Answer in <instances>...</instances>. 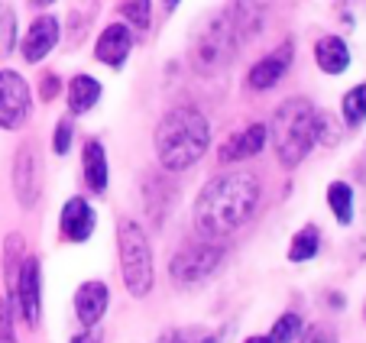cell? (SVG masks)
<instances>
[{"mask_svg":"<svg viewBox=\"0 0 366 343\" xmlns=\"http://www.w3.org/2000/svg\"><path fill=\"white\" fill-rule=\"evenodd\" d=\"M259 201H263V185L253 172H224L201 188L194 201V230L204 240H221L253 217Z\"/></svg>","mask_w":366,"mask_h":343,"instance_id":"cell-1","label":"cell"},{"mask_svg":"<svg viewBox=\"0 0 366 343\" xmlns=\"http://www.w3.org/2000/svg\"><path fill=\"white\" fill-rule=\"evenodd\" d=\"M152 146H156V159H159L162 169L185 172L194 162H201V156L211 146V124L198 107L182 104V107H172L156 124Z\"/></svg>","mask_w":366,"mask_h":343,"instance_id":"cell-2","label":"cell"},{"mask_svg":"<svg viewBox=\"0 0 366 343\" xmlns=\"http://www.w3.org/2000/svg\"><path fill=\"white\" fill-rule=\"evenodd\" d=\"M325 126H327V117L318 114V107L311 101H305V97H289L285 104H279L276 114H272V124H269L279 162L285 169H295L321 143Z\"/></svg>","mask_w":366,"mask_h":343,"instance_id":"cell-3","label":"cell"},{"mask_svg":"<svg viewBox=\"0 0 366 343\" xmlns=\"http://www.w3.org/2000/svg\"><path fill=\"white\" fill-rule=\"evenodd\" d=\"M117 256H120V275H124V289L133 298H146L152 292V249L146 240L143 227L137 220L124 217L117 224Z\"/></svg>","mask_w":366,"mask_h":343,"instance_id":"cell-4","label":"cell"},{"mask_svg":"<svg viewBox=\"0 0 366 343\" xmlns=\"http://www.w3.org/2000/svg\"><path fill=\"white\" fill-rule=\"evenodd\" d=\"M240 49V39H237L234 26L224 14H217L214 20H207L201 26V33L194 36V46H192V62L198 71H217L230 62Z\"/></svg>","mask_w":366,"mask_h":343,"instance_id":"cell-5","label":"cell"},{"mask_svg":"<svg viewBox=\"0 0 366 343\" xmlns=\"http://www.w3.org/2000/svg\"><path fill=\"white\" fill-rule=\"evenodd\" d=\"M224 259V247L214 240H201L192 247H182L169 262V279L175 289H194L214 272Z\"/></svg>","mask_w":366,"mask_h":343,"instance_id":"cell-6","label":"cell"},{"mask_svg":"<svg viewBox=\"0 0 366 343\" xmlns=\"http://www.w3.org/2000/svg\"><path fill=\"white\" fill-rule=\"evenodd\" d=\"M14 308L23 317L29 330H36L42 324V266L39 256H29L23 259L20 272H16V285H14Z\"/></svg>","mask_w":366,"mask_h":343,"instance_id":"cell-7","label":"cell"},{"mask_svg":"<svg viewBox=\"0 0 366 343\" xmlns=\"http://www.w3.org/2000/svg\"><path fill=\"white\" fill-rule=\"evenodd\" d=\"M14 192H16V201L20 207H36L42 198V159H39V149H36L33 139L20 143L16 149V159H14Z\"/></svg>","mask_w":366,"mask_h":343,"instance_id":"cell-8","label":"cell"},{"mask_svg":"<svg viewBox=\"0 0 366 343\" xmlns=\"http://www.w3.org/2000/svg\"><path fill=\"white\" fill-rule=\"evenodd\" d=\"M29 84L14 69L0 71V130H20L29 117Z\"/></svg>","mask_w":366,"mask_h":343,"instance_id":"cell-9","label":"cell"},{"mask_svg":"<svg viewBox=\"0 0 366 343\" xmlns=\"http://www.w3.org/2000/svg\"><path fill=\"white\" fill-rule=\"evenodd\" d=\"M59 36H62V26H59L56 16L42 14L39 20H33V23H29V29L23 33V39H20V55H23V62H29V65L42 62V59H46V55L52 52V49H56Z\"/></svg>","mask_w":366,"mask_h":343,"instance_id":"cell-10","label":"cell"},{"mask_svg":"<svg viewBox=\"0 0 366 343\" xmlns=\"http://www.w3.org/2000/svg\"><path fill=\"white\" fill-rule=\"evenodd\" d=\"M292 59H295V46H292V39H289V42H282L279 49H272L269 55H263V59H259V62L249 69L247 84H249L253 91H269V88H276V84L285 78V71H289Z\"/></svg>","mask_w":366,"mask_h":343,"instance_id":"cell-11","label":"cell"},{"mask_svg":"<svg viewBox=\"0 0 366 343\" xmlns=\"http://www.w3.org/2000/svg\"><path fill=\"white\" fill-rule=\"evenodd\" d=\"M94 224H97V214H94V207H91L84 198H69V201H65L62 217H59V230H62V240L65 243L91 240Z\"/></svg>","mask_w":366,"mask_h":343,"instance_id":"cell-12","label":"cell"},{"mask_svg":"<svg viewBox=\"0 0 366 343\" xmlns=\"http://www.w3.org/2000/svg\"><path fill=\"white\" fill-rule=\"evenodd\" d=\"M111 308V289L104 282L91 279V282H81L75 292V314L81 321V327H97L101 317L107 314Z\"/></svg>","mask_w":366,"mask_h":343,"instance_id":"cell-13","label":"cell"},{"mask_svg":"<svg viewBox=\"0 0 366 343\" xmlns=\"http://www.w3.org/2000/svg\"><path fill=\"white\" fill-rule=\"evenodd\" d=\"M133 49V33L127 23H111V26H104V33L97 36V46H94V55L97 62L111 65V69H120L127 62V55Z\"/></svg>","mask_w":366,"mask_h":343,"instance_id":"cell-14","label":"cell"},{"mask_svg":"<svg viewBox=\"0 0 366 343\" xmlns=\"http://www.w3.org/2000/svg\"><path fill=\"white\" fill-rule=\"evenodd\" d=\"M266 139H269V126H263V124H249L247 130L234 133V136H230L227 143L221 146L217 159H221L224 165H230V162H243V159H253L256 152H263Z\"/></svg>","mask_w":366,"mask_h":343,"instance_id":"cell-15","label":"cell"},{"mask_svg":"<svg viewBox=\"0 0 366 343\" xmlns=\"http://www.w3.org/2000/svg\"><path fill=\"white\" fill-rule=\"evenodd\" d=\"M224 16L230 20V26H234L237 39H240V46H243V42H249L263 29L266 7H263V0H234V4L224 10Z\"/></svg>","mask_w":366,"mask_h":343,"instance_id":"cell-16","label":"cell"},{"mask_svg":"<svg viewBox=\"0 0 366 343\" xmlns=\"http://www.w3.org/2000/svg\"><path fill=\"white\" fill-rule=\"evenodd\" d=\"M81 175L91 194H104L111 185V165H107V152H104L101 139H88L81 152Z\"/></svg>","mask_w":366,"mask_h":343,"instance_id":"cell-17","label":"cell"},{"mask_svg":"<svg viewBox=\"0 0 366 343\" xmlns=\"http://www.w3.org/2000/svg\"><path fill=\"white\" fill-rule=\"evenodd\" d=\"M315 62L325 75H344L350 69V49L340 36H321L315 42Z\"/></svg>","mask_w":366,"mask_h":343,"instance_id":"cell-18","label":"cell"},{"mask_svg":"<svg viewBox=\"0 0 366 343\" xmlns=\"http://www.w3.org/2000/svg\"><path fill=\"white\" fill-rule=\"evenodd\" d=\"M101 101V81L91 75H75L69 81V110L71 114H88Z\"/></svg>","mask_w":366,"mask_h":343,"instance_id":"cell-19","label":"cell"},{"mask_svg":"<svg viewBox=\"0 0 366 343\" xmlns=\"http://www.w3.org/2000/svg\"><path fill=\"white\" fill-rule=\"evenodd\" d=\"M23 259H26V243H23L20 234H10L7 240H4V256H0V262H4V282H7V295H14L16 272H20Z\"/></svg>","mask_w":366,"mask_h":343,"instance_id":"cell-20","label":"cell"},{"mask_svg":"<svg viewBox=\"0 0 366 343\" xmlns=\"http://www.w3.org/2000/svg\"><path fill=\"white\" fill-rule=\"evenodd\" d=\"M318 249H321V230L315 224H308V227H302V230L292 237L289 262H308V259L318 256Z\"/></svg>","mask_w":366,"mask_h":343,"instance_id":"cell-21","label":"cell"},{"mask_svg":"<svg viewBox=\"0 0 366 343\" xmlns=\"http://www.w3.org/2000/svg\"><path fill=\"white\" fill-rule=\"evenodd\" d=\"M327 207L337 217V224H350L353 220V188L347 182H331L327 185Z\"/></svg>","mask_w":366,"mask_h":343,"instance_id":"cell-22","label":"cell"},{"mask_svg":"<svg viewBox=\"0 0 366 343\" xmlns=\"http://www.w3.org/2000/svg\"><path fill=\"white\" fill-rule=\"evenodd\" d=\"M340 110H344L347 126H360V124H363V120H366V81L347 91L344 101H340Z\"/></svg>","mask_w":366,"mask_h":343,"instance_id":"cell-23","label":"cell"},{"mask_svg":"<svg viewBox=\"0 0 366 343\" xmlns=\"http://www.w3.org/2000/svg\"><path fill=\"white\" fill-rule=\"evenodd\" d=\"M302 330H305L302 314H298V311H285V314L279 317L276 324H272V334H269V340H272V343H298V337H302Z\"/></svg>","mask_w":366,"mask_h":343,"instance_id":"cell-24","label":"cell"},{"mask_svg":"<svg viewBox=\"0 0 366 343\" xmlns=\"http://www.w3.org/2000/svg\"><path fill=\"white\" fill-rule=\"evenodd\" d=\"M117 10H120V16L137 29H146L149 20H152V4L149 0H120Z\"/></svg>","mask_w":366,"mask_h":343,"instance_id":"cell-25","label":"cell"},{"mask_svg":"<svg viewBox=\"0 0 366 343\" xmlns=\"http://www.w3.org/2000/svg\"><path fill=\"white\" fill-rule=\"evenodd\" d=\"M0 343H20L16 340V308L10 295H0Z\"/></svg>","mask_w":366,"mask_h":343,"instance_id":"cell-26","label":"cell"},{"mask_svg":"<svg viewBox=\"0 0 366 343\" xmlns=\"http://www.w3.org/2000/svg\"><path fill=\"white\" fill-rule=\"evenodd\" d=\"M16 46V16L10 7H0V55H10Z\"/></svg>","mask_w":366,"mask_h":343,"instance_id":"cell-27","label":"cell"},{"mask_svg":"<svg viewBox=\"0 0 366 343\" xmlns=\"http://www.w3.org/2000/svg\"><path fill=\"white\" fill-rule=\"evenodd\" d=\"M71 136H75V126H71V120H59L56 130H52V152L56 156H65V152L71 149Z\"/></svg>","mask_w":366,"mask_h":343,"instance_id":"cell-28","label":"cell"},{"mask_svg":"<svg viewBox=\"0 0 366 343\" xmlns=\"http://www.w3.org/2000/svg\"><path fill=\"white\" fill-rule=\"evenodd\" d=\"M298 343H337V334H334V327H327V324H311V327L302 330Z\"/></svg>","mask_w":366,"mask_h":343,"instance_id":"cell-29","label":"cell"},{"mask_svg":"<svg viewBox=\"0 0 366 343\" xmlns=\"http://www.w3.org/2000/svg\"><path fill=\"white\" fill-rule=\"evenodd\" d=\"M62 91V81H59V75H52L49 71L46 78H42V88H39V94H42V101H52V97Z\"/></svg>","mask_w":366,"mask_h":343,"instance_id":"cell-30","label":"cell"},{"mask_svg":"<svg viewBox=\"0 0 366 343\" xmlns=\"http://www.w3.org/2000/svg\"><path fill=\"white\" fill-rule=\"evenodd\" d=\"M162 343H211V340L188 330V334H166V337H162Z\"/></svg>","mask_w":366,"mask_h":343,"instance_id":"cell-31","label":"cell"},{"mask_svg":"<svg viewBox=\"0 0 366 343\" xmlns=\"http://www.w3.org/2000/svg\"><path fill=\"white\" fill-rule=\"evenodd\" d=\"M71 343H101V330L97 327H81V334L71 337Z\"/></svg>","mask_w":366,"mask_h":343,"instance_id":"cell-32","label":"cell"},{"mask_svg":"<svg viewBox=\"0 0 366 343\" xmlns=\"http://www.w3.org/2000/svg\"><path fill=\"white\" fill-rule=\"evenodd\" d=\"M243 343H272V340H269V337H263V334H253V337H247Z\"/></svg>","mask_w":366,"mask_h":343,"instance_id":"cell-33","label":"cell"},{"mask_svg":"<svg viewBox=\"0 0 366 343\" xmlns=\"http://www.w3.org/2000/svg\"><path fill=\"white\" fill-rule=\"evenodd\" d=\"M33 7H49V4H56V0H29Z\"/></svg>","mask_w":366,"mask_h":343,"instance_id":"cell-34","label":"cell"},{"mask_svg":"<svg viewBox=\"0 0 366 343\" xmlns=\"http://www.w3.org/2000/svg\"><path fill=\"white\" fill-rule=\"evenodd\" d=\"M166 4H169V7H175V4H179V0H166Z\"/></svg>","mask_w":366,"mask_h":343,"instance_id":"cell-35","label":"cell"},{"mask_svg":"<svg viewBox=\"0 0 366 343\" xmlns=\"http://www.w3.org/2000/svg\"><path fill=\"white\" fill-rule=\"evenodd\" d=\"M363 321H366V304H363Z\"/></svg>","mask_w":366,"mask_h":343,"instance_id":"cell-36","label":"cell"}]
</instances>
